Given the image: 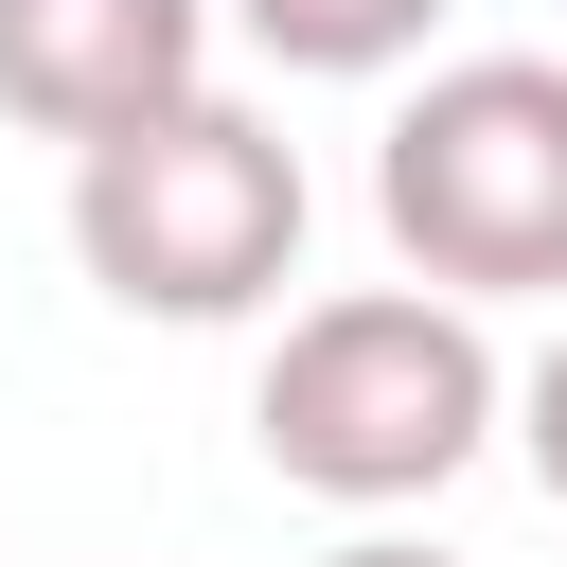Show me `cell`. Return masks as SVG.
I'll use <instances>...</instances> for the list:
<instances>
[{
  "instance_id": "6da1fadb",
  "label": "cell",
  "mask_w": 567,
  "mask_h": 567,
  "mask_svg": "<svg viewBox=\"0 0 567 567\" xmlns=\"http://www.w3.org/2000/svg\"><path fill=\"white\" fill-rule=\"evenodd\" d=\"M496 337L478 301L443 284H337L266 337V390H248V443L284 496H337V514H408L443 496L478 443H496Z\"/></svg>"
},
{
  "instance_id": "8992f818",
  "label": "cell",
  "mask_w": 567,
  "mask_h": 567,
  "mask_svg": "<svg viewBox=\"0 0 567 567\" xmlns=\"http://www.w3.org/2000/svg\"><path fill=\"white\" fill-rule=\"evenodd\" d=\"M496 408H514V443H532V478H549V514H567V337H549V354H532Z\"/></svg>"
},
{
  "instance_id": "7a4b0ae2",
  "label": "cell",
  "mask_w": 567,
  "mask_h": 567,
  "mask_svg": "<svg viewBox=\"0 0 567 567\" xmlns=\"http://www.w3.org/2000/svg\"><path fill=\"white\" fill-rule=\"evenodd\" d=\"M301 213H319L301 142L266 106H230V89H177V106L106 124V142H71V266L124 319H177V337L266 319L301 284Z\"/></svg>"
},
{
  "instance_id": "5b68a950",
  "label": "cell",
  "mask_w": 567,
  "mask_h": 567,
  "mask_svg": "<svg viewBox=\"0 0 567 567\" xmlns=\"http://www.w3.org/2000/svg\"><path fill=\"white\" fill-rule=\"evenodd\" d=\"M248 53H284V71H319V89H372V71H408L425 35H443V0H213Z\"/></svg>"
},
{
  "instance_id": "3957f363",
  "label": "cell",
  "mask_w": 567,
  "mask_h": 567,
  "mask_svg": "<svg viewBox=\"0 0 567 567\" xmlns=\"http://www.w3.org/2000/svg\"><path fill=\"white\" fill-rule=\"evenodd\" d=\"M372 230L443 301H567V53H443L372 124Z\"/></svg>"
},
{
  "instance_id": "52a82bcc",
  "label": "cell",
  "mask_w": 567,
  "mask_h": 567,
  "mask_svg": "<svg viewBox=\"0 0 567 567\" xmlns=\"http://www.w3.org/2000/svg\"><path fill=\"white\" fill-rule=\"evenodd\" d=\"M319 567H461V549H425V532H390V514H372V532H337Z\"/></svg>"
},
{
  "instance_id": "277c9868",
  "label": "cell",
  "mask_w": 567,
  "mask_h": 567,
  "mask_svg": "<svg viewBox=\"0 0 567 567\" xmlns=\"http://www.w3.org/2000/svg\"><path fill=\"white\" fill-rule=\"evenodd\" d=\"M177 89H213V0H0V124L106 142Z\"/></svg>"
}]
</instances>
